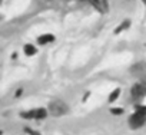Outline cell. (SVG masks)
<instances>
[{"instance_id": "1", "label": "cell", "mask_w": 146, "mask_h": 135, "mask_svg": "<svg viewBox=\"0 0 146 135\" xmlns=\"http://www.w3.org/2000/svg\"><path fill=\"white\" fill-rule=\"evenodd\" d=\"M145 119H146V106H137L135 114L130 116L129 122H130L132 128H139L143 125Z\"/></svg>"}, {"instance_id": "10", "label": "cell", "mask_w": 146, "mask_h": 135, "mask_svg": "<svg viewBox=\"0 0 146 135\" xmlns=\"http://www.w3.org/2000/svg\"><path fill=\"white\" fill-rule=\"evenodd\" d=\"M119 95H120V89L117 88V89H115V91H113V92H112V94L109 95V101H110V102H113V101H116Z\"/></svg>"}, {"instance_id": "8", "label": "cell", "mask_w": 146, "mask_h": 135, "mask_svg": "<svg viewBox=\"0 0 146 135\" xmlns=\"http://www.w3.org/2000/svg\"><path fill=\"white\" fill-rule=\"evenodd\" d=\"M47 111H49V109L37 108V109H36V119H43V118H46V115H47Z\"/></svg>"}, {"instance_id": "3", "label": "cell", "mask_w": 146, "mask_h": 135, "mask_svg": "<svg viewBox=\"0 0 146 135\" xmlns=\"http://www.w3.org/2000/svg\"><path fill=\"white\" fill-rule=\"evenodd\" d=\"M89 2H90L100 13H106V12H108V2H106V0H89Z\"/></svg>"}, {"instance_id": "4", "label": "cell", "mask_w": 146, "mask_h": 135, "mask_svg": "<svg viewBox=\"0 0 146 135\" xmlns=\"http://www.w3.org/2000/svg\"><path fill=\"white\" fill-rule=\"evenodd\" d=\"M53 40H54V36L50 35V33L42 35V36L37 37V43H39V45H46V43H50V42H53Z\"/></svg>"}, {"instance_id": "5", "label": "cell", "mask_w": 146, "mask_h": 135, "mask_svg": "<svg viewBox=\"0 0 146 135\" xmlns=\"http://www.w3.org/2000/svg\"><path fill=\"white\" fill-rule=\"evenodd\" d=\"M132 94L135 96H140V95H145L146 94V86L145 85H135L132 88Z\"/></svg>"}, {"instance_id": "6", "label": "cell", "mask_w": 146, "mask_h": 135, "mask_svg": "<svg viewBox=\"0 0 146 135\" xmlns=\"http://www.w3.org/2000/svg\"><path fill=\"white\" fill-rule=\"evenodd\" d=\"M23 52H25L27 56H32V55H35V53H36V47H35L33 45H25Z\"/></svg>"}, {"instance_id": "13", "label": "cell", "mask_w": 146, "mask_h": 135, "mask_svg": "<svg viewBox=\"0 0 146 135\" xmlns=\"http://www.w3.org/2000/svg\"><path fill=\"white\" fill-rule=\"evenodd\" d=\"M142 2H143V3H145V5H146V0H142Z\"/></svg>"}, {"instance_id": "11", "label": "cell", "mask_w": 146, "mask_h": 135, "mask_svg": "<svg viewBox=\"0 0 146 135\" xmlns=\"http://www.w3.org/2000/svg\"><path fill=\"white\" fill-rule=\"evenodd\" d=\"M110 112H112L113 115H120V114H123V109H122V108H112Z\"/></svg>"}, {"instance_id": "2", "label": "cell", "mask_w": 146, "mask_h": 135, "mask_svg": "<svg viewBox=\"0 0 146 135\" xmlns=\"http://www.w3.org/2000/svg\"><path fill=\"white\" fill-rule=\"evenodd\" d=\"M47 109H49L50 115H53V116H62V115H64L67 112V105L63 104L62 101H53V102H50V105H49Z\"/></svg>"}, {"instance_id": "9", "label": "cell", "mask_w": 146, "mask_h": 135, "mask_svg": "<svg viewBox=\"0 0 146 135\" xmlns=\"http://www.w3.org/2000/svg\"><path fill=\"white\" fill-rule=\"evenodd\" d=\"M20 116L27 118V119H36V109L29 111V112H22V114H20Z\"/></svg>"}, {"instance_id": "12", "label": "cell", "mask_w": 146, "mask_h": 135, "mask_svg": "<svg viewBox=\"0 0 146 135\" xmlns=\"http://www.w3.org/2000/svg\"><path fill=\"white\" fill-rule=\"evenodd\" d=\"M20 95H22V89H19V91L16 92V96H20Z\"/></svg>"}, {"instance_id": "7", "label": "cell", "mask_w": 146, "mask_h": 135, "mask_svg": "<svg viewBox=\"0 0 146 135\" xmlns=\"http://www.w3.org/2000/svg\"><path fill=\"white\" fill-rule=\"evenodd\" d=\"M129 25H130V22L129 20H125L123 23H120L117 27H116V30H115V35H119L122 30H125V29H127L129 27Z\"/></svg>"}]
</instances>
